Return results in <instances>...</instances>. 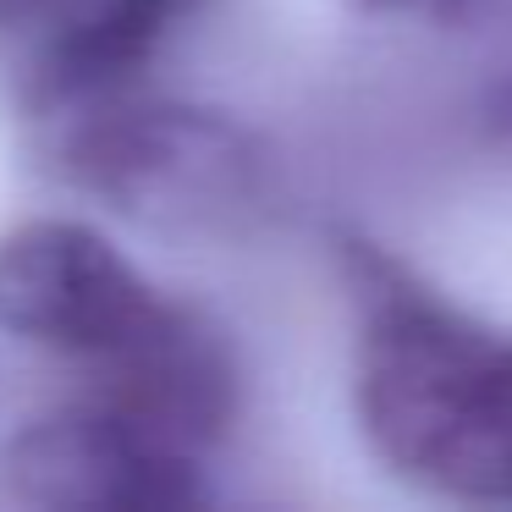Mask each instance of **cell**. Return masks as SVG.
Here are the masks:
<instances>
[{
    "label": "cell",
    "mask_w": 512,
    "mask_h": 512,
    "mask_svg": "<svg viewBox=\"0 0 512 512\" xmlns=\"http://www.w3.org/2000/svg\"><path fill=\"white\" fill-rule=\"evenodd\" d=\"M67 166L105 199L127 210H193V199L232 188L243 177L237 133L171 105H138L133 94L61 116Z\"/></svg>",
    "instance_id": "obj_4"
},
{
    "label": "cell",
    "mask_w": 512,
    "mask_h": 512,
    "mask_svg": "<svg viewBox=\"0 0 512 512\" xmlns=\"http://www.w3.org/2000/svg\"><path fill=\"white\" fill-rule=\"evenodd\" d=\"M72 0H0V39L34 34V28H50Z\"/></svg>",
    "instance_id": "obj_6"
},
{
    "label": "cell",
    "mask_w": 512,
    "mask_h": 512,
    "mask_svg": "<svg viewBox=\"0 0 512 512\" xmlns=\"http://www.w3.org/2000/svg\"><path fill=\"white\" fill-rule=\"evenodd\" d=\"M133 259L83 221H23L0 237V331L72 358L89 375L127 364L182 320Z\"/></svg>",
    "instance_id": "obj_2"
},
{
    "label": "cell",
    "mask_w": 512,
    "mask_h": 512,
    "mask_svg": "<svg viewBox=\"0 0 512 512\" xmlns=\"http://www.w3.org/2000/svg\"><path fill=\"white\" fill-rule=\"evenodd\" d=\"M375 6H391V12H424V17H452L463 0H375Z\"/></svg>",
    "instance_id": "obj_7"
},
{
    "label": "cell",
    "mask_w": 512,
    "mask_h": 512,
    "mask_svg": "<svg viewBox=\"0 0 512 512\" xmlns=\"http://www.w3.org/2000/svg\"><path fill=\"white\" fill-rule=\"evenodd\" d=\"M199 6L204 0H72L45 34L28 100L45 116H72L133 94Z\"/></svg>",
    "instance_id": "obj_5"
},
{
    "label": "cell",
    "mask_w": 512,
    "mask_h": 512,
    "mask_svg": "<svg viewBox=\"0 0 512 512\" xmlns=\"http://www.w3.org/2000/svg\"><path fill=\"white\" fill-rule=\"evenodd\" d=\"M204 457L171 446L149 424L83 397L39 413L6 446V479L23 501L61 512H177L204 501Z\"/></svg>",
    "instance_id": "obj_3"
},
{
    "label": "cell",
    "mask_w": 512,
    "mask_h": 512,
    "mask_svg": "<svg viewBox=\"0 0 512 512\" xmlns=\"http://www.w3.org/2000/svg\"><path fill=\"white\" fill-rule=\"evenodd\" d=\"M353 397L369 446L402 479L457 501H512V331L380 281Z\"/></svg>",
    "instance_id": "obj_1"
}]
</instances>
